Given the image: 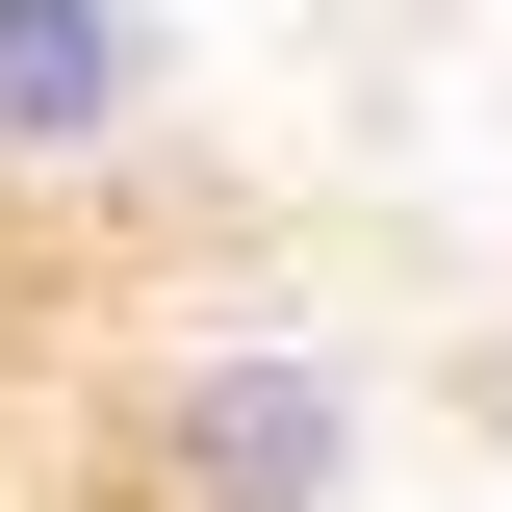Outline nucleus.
Instances as JSON below:
<instances>
[{
  "instance_id": "1",
  "label": "nucleus",
  "mask_w": 512,
  "mask_h": 512,
  "mask_svg": "<svg viewBox=\"0 0 512 512\" xmlns=\"http://www.w3.org/2000/svg\"><path fill=\"white\" fill-rule=\"evenodd\" d=\"M0 512H512V0H0Z\"/></svg>"
}]
</instances>
